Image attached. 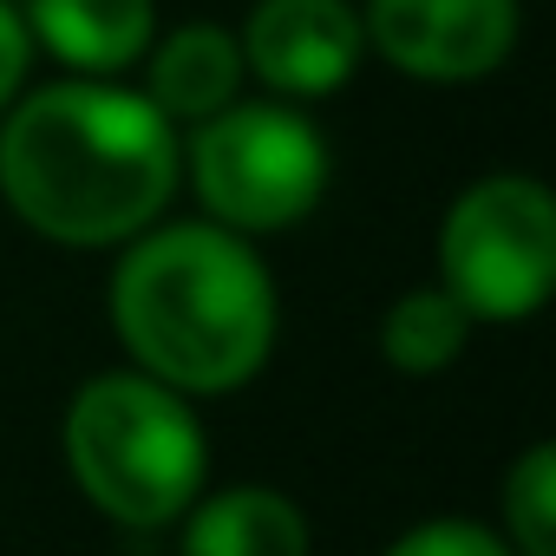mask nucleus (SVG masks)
Masks as SVG:
<instances>
[{
    "instance_id": "f257e3e1",
    "label": "nucleus",
    "mask_w": 556,
    "mask_h": 556,
    "mask_svg": "<svg viewBox=\"0 0 556 556\" xmlns=\"http://www.w3.org/2000/svg\"><path fill=\"white\" fill-rule=\"evenodd\" d=\"M184 184V131L131 86L60 79L0 112V197L66 249L151 229Z\"/></svg>"
},
{
    "instance_id": "f03ea898",
    "label": "nucleus",
    "mask_w": 556,
    "mask_h": 556,
    "mask_svg": "<svg viewBox=\"0 0 556 556\" xmlns=\"http://www.w3.org/2000/svg\"><path fill=\"white\" fill-rule=\"evenodd\" d=\"M112 328L138 374L203 400L249 387L275 354V282L223 223H151L112 268Z\"/></svg>"
},
{
    "instance_id": "7ed1b4c3",
    "label": "nucleus",
    "mask_w": 556,
    "mask_h": 556,
    "mask_svg": "<svg viewBox=\"0 0 556 556\" xmlns=\"http://www.w3.org/2000/svg\"><path fill=\"white\" fill-rule=\"evenodd\" d=\"M66 471L73 484L125 530H164L203 491V426L190 393L151 374H99L66 406Z\"/></svg>"
},
{
    "instance_id": "20e7f679",
    "label": "nucleus",
    "mask_w": 556,
    "mask_h": 556,
    "mask_svg": "<svg viewBox=\"0 0 556 556\" xmlns=\"http://www.w3.org/2000/svg\"><path fill=\"white\" fill-rule=\"evenodd\" d=\"M184 170L210 223L236 236H268L315 216L328 190V138L289 99H229L190 125Z\"/></svg>"
},
{
    "instance_id": "39448f33",
    "label": "nucleus",
    "mask_w": 556,
    "mask_h": 556,
    "mask_svg": "<svg viewBox=\"0 0 556 556\" xmlns=\"http://www.w3.org/2000/svg\"><path fill=\"white\" fill-rule=\"evenodd\" d=\"M439 289L471 321H530L556 289V197L523 170L478 177L439 223Z\"/></svg>"
},
{
    "instance_id": "423d86ee",
    "label": "nucleus",
    "mask_w": 556,
    "mask_h": 556,
    "mask_svg": "<svg viewBox=\"0 0 556 556\" xmlns=\"http://www.w3.org/2000/svg\"><path fill=\"white\" fill-rule=\"evenodd\" d=\"M517 0H367V47L432 86H471L497 73L517 47Z\"/></svg>"
},
{
    "instance_id": "0eeeda50",
    "label": "nucleus",
    "mask_w": 556,
    "mask_h": 556,
    "mask_svg": "<svg viewBox=\"0 0 556 556\" xmlns=\"http://www.w3.org/2000/svg\"><path fill=\"white\" fill-rule=\"evenodd\" d=\"M242 40V66L282 99H328L361 73L367 34L354 0H255Z\"/></svg>"
},
{
    "instance_id": "6e6552de",
    "label": "nucleus",
    "mask_w": 556,
    "mask_h": 556,
    "mask_svg": "<svg viewBox=\"0 0 556 556\" xmlns=\"http://www.w3.org/2000/svg\"><path fill=\"white\" fill-rule=\"evenodd\" d=\"M27 34L79 79H118L151 53L157 8L151 0H27Z\"/></svg>"
},
{
    "instance_id": "1a4fd4ad",
    "label": "nucleus",
    "mask_w": 556,
    "mask_h": 556,
    "mask_svg": "<svg viewBox=\"0 0 556 556\" xmlns=\"http://www.w3.org/2000/svg\"><path fill=\"white\" fill-rule=\"evenodd\" d=\"M242 40L229 27H177L157 53H144V99L184 131L203 125L210 112H223L229 99H242Z\"/></svg>"
},
{
    "instance_id": "9d476101",
    "label": "nucleus",
    "mask_w": 556,
    "mask_h": 556,
    "mask_svg": "<svg viewBox=\"0 0 556 556\" xmlns=\"http://www.w3.org/2000/svg\"><path fill=\"white\" fill-rule=\"evenodd\" d=\"M184 556H308V517L268 484H229L216 497H190Z\"/></svg>"
},
{
    "instance_id": "9b49d317",
    "label": "nucleus",
    "mask_w": 556,
    "mask_h": 556,
    "mask_svg": "<svg viewBox=\"0 0 556 556\" xmlns=\"http://www.w3.org/2000/svg\"><path fill=\"white\" fill-rule=\"evenodd\" d=\"M465 334H471V315L445 289H413L380 315V361L393 374L432 380L465 354Z\"/></svg>"
},
{
    "instance_id": "f8f14e48",
    "label": "nucleus",
    "mask_w": 556,
    "mask_h": 556,
    "mask_svg": "<svg viewBox=\"0 0 556 556\" xmlns=\"http://www.w3.org/2000/svg\"><path fill=\"white\" fill-rule=\"evenodd\" d=\"M504 543L517 556H556V445H530L504 471Z\"/></svg>"
},
{
    "instance_id": "ddd939ff",
    "label": "nucleus",
    "mask_w": 556,
    "mask_h": 556,
    "mask_svg": "<svg viewBox=\"0 0 556 556\" xmlns=\"http://www.w3.org/2000/svg\"><path fill=\"white\" fill-rule=\"evenodd\" d=\"M387 556H517V549L478 517H426L400 543H387Z\"/></svg>"
},
{
    "instance_id": "4468645a",
    "label": "nucleus",
    "mask_w": 556,
    "mask_h": 556,
    "mask_svg": "<svg viewBox=\"0 0 556 556\" xmlns=\"http://www.w3.org/2000/svg\"><path fill=\"white\" fill-rule=\"evenodd\" d=\"M27 66H34V34H27V14L14 0H0V112H8L21 92H27Z\"/></svg>"
}]
</instances>
